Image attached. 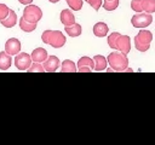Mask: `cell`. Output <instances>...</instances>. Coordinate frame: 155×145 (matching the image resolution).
<instances>
[{
    "mask_svg": "<svg viewBox=\"0 0 155 145\" xmlns=\"http://www.w3.org/2000/svg\"><path fill=\"white\" fill-rule=\"evenodd\" d=\"M120 35H121V34L114 31V33H111V34L108 36V45H109L110 48L116 50V41H117V39H119Z\"/></svg>",
    "mask_w": 155,
    "mask_h": 145,
    "instance_id": "21",
    "label": "cell"
},
{
    "mask_svg": "<svg viewBox=\"0 0 155 145\" xmlns=\"http://www.w3.org/2000/svg\"><path fill=\"white\" fill-rule=\"evenodd\" d=\"M93 69L92 68H90V66H80V68H78V71H80V72H91Z\"/></svg>",
    "mask_w": 155,
    "mask_h": 145,
    "instance_id": "28",
    "label": "cell"
},
{
    "mask_svg": "<svg viewBox=\"0 0 155 145\" xmlns=\"http://www.w3.org/2000/svg\"><path fill=\"white\" fill-rule=\"evenodd\" d=\"M28 72H44L45 71V68L44 65H41V63H36L34 62L28 69H27Z\"/></svg>",
    "mask_w": 155,
    "mask_h": 145,
    "instance_id": "24",
    "label": "cell"
},
{
    "mask_svg": "<svg viewBox=\"0 0 155 145\" xmlns=\"http://www.w3.org/2000/svg\"><path fill=\"white\" fill-rule=\"evenodd\" d=\"M68 6L70 7V10L74 11H80L82 7V0H65Z\"/></svg>",
    "mask_w": 155,
    "mask_h": 145,
    "instance_id": "23",
    "label": "cell"
},
{
    "mask_svg": "<svg viewBox=\"0 0 155 145\" xmlns=\"http://www.w3.org/2000/svg\"><path fill=\"white\" fill-rule=\"evenodd\" d=\"M42 65L45 68V71H47V72H54L59 68L61 62H59V59L56 56H48L47 59L44 62Z\"/></svg>",
    "mask_w": 155,
    "mask_h": 145,
    "instance_id": "9",
    "label": "cell"
},
{
    "mask_svg": "<svg viewBox=\"0 0 155 145\" xmlns=\"http://www.w3.org/2000/svg\"><path fill=\"white\" fill-rule=\"evenodd\" d=\"M42 17V11L35 5H27L23 10V18L30 23H38Z\"/></svg>",
    "mask_w": 155,
    "mask_h": 145,
    "instance_id": "4",
    "label": "cell"
},
{
    "mask_svg": "<svg viewBox=\"0 0 155 145\" xmlns=\"http://www.w3.org/2000/svg\"><path fill=\"white\" fill-rule=\"evenodd\" d=\"M92 7H93V10H99V7L103 5V1L102 0H86Z\"/></svg>",
    "mask_w": 155,
    "mask_h": 145,
    "instance_id": "27",
    "label": "cell"
},
{
    "mask_svg": "<svg viewBox=\"0 0 155 145\" xmlns=\"http://www.w3.org/2000/svg\"><path fill=\"white\" fill-rule=\"evenodd\" d=\"M116 50L127 54L131 51V40L127 35H120L116 41Z\"/></svg>",
    "mask_w": 155,
    "mask_h": 145,
    "instance_id": "8",
    "label": "cell"
},
{
    "mask_svg": "<svg viewBox=\"0 0 155 145\" xmlns=\"http://www.w3.org/2000/svg\"><path fill=\"white\" fill-rule=\"evenodd\" d=\"M142 8L147 13L155 12V0H142Z\"/></svg>",
    "mask_w": 155,
    "mask_h": 145,
    "instance_id": "19",
    "label": "cell"
},
{
    "mask_svg": "<svg viewBox=\"0 0 155 145\" xmlns=\"http://www.w3.org/2000/svg\"><path fill=\"white\" fill-rule=\"evenodd\" d=\"M15 65L21 71L27 70L31 65V57H30V54H28L25 52H19L18 54H16Z\"/></svg>",
    "mask_w": 155,
    "mask_h": 145,
    "instance_id": "6",
    "label": "cell"
},
{
    "mask_svg": "<svg viewBox=\"0 0 155 145\" xmlns=\"http://www.w3.org/2000/svg\"><path fill=\"white\" fill-rule=\"evenodd\" d=\"M117 6H119V0H109L103 2V7L107 11H114L117 8Z\"/></svg>",
    "mask_w": 155,
    "mask_h": 145,
    "instance_id": "22",
    "label": "cell"
},
{
    "mask_svg": "<svg viewBox=\"0 0 155 145\" xmlns=\"http://www.w3.org/2000/svg\"><path fill=\"white\" fill-rule=\"evenodd\" d=\"M0 22H1V24L5 28H12V27H15L16 23H17V14H16V12L13 10H10L8 16L5 19H1Z\"/></svg>",
    "mask_w": 155,
    "mask_h": 145,
    "instance_id": "14",
    "label": "cell"
},
{
    "mask_svg": "<svg viewBox=\"0 0 155 145\" xmlns=\"http://www.w3.org/2000/svg\"><path fill=\"white\" fill-rule=\"evenodd\" d=\"M151 22H153L151 13H147V12H137L131 19V23L134 28H145L150 25Z\"/></svg>",
    "mask_w": 155,
    "mask_h": 145,
    "instance_id": "5",
    "label": "cell"
},
{
    "mask_svg": "<svg viewBox=\"0 0 155 145\" xmlns=\"http://www.w3.org/2000/svg\"><path fill=\"white\" fill-rule=\"evenodd\" d=\"M80 66H90V68L94 69V60L91 59L90 57H86V56L81 57L78 62V68H80Z\"/></svg>",
    "mask_w": 155,
    "mask_h": 145,
    "instance_id": "20",
    "label": "cell"
},
{
    "mask_svg": "<svg viewBox=\"0 0 155 145\" xmlns=\"http://www.w3.org/2000/svg\"><path fill=\"white\" fill-rule=\"evenodd\" d=\"M108 25L104 23V22H98L93 25V34L97 36V37H103L108 34Z\"/></svg>",
    "mask_w": 155,
    "mask_h": 145,
    "instance_id": "12",
    "label": "cell"
},
{
    "mask_svg": "<svg viewBox=\"0 0 155 145\" xmlns=\"http://www.w3.org/2000/svg\"><path fill=\"white\" fill-rule=\"evenodd\" d=\"M59 18H61L62 24H64V27L71 25V24L75 23V17H74V14H73V12H71L70 10H63V11L61 12Z\"/></svg>",
    "mask_w": 155,
    "mask_h": 145,
    "instance_id": "11",
    "label": "cell"
},
{
    "mask_svg": "<svg viewBox=\"0 0 155 145\" xmlns=\"http://www.w3.org/2000/svg\"><path fill=\"white\" fill-rule=\"evenodd\" d=\"M18 1H19L21 4H23V5H25V6H27V5H30V4L33 2V0H18Z\"/></svg>",
    "mask_w": 155,
    "mask_h": 145,
    "instance_id": "29",
    "label": "cell"
},
{
    "mask_svg": "<svg viewBox=\"0 0 155 145\" xmlns=\"http://www.w3.org/2000/svg\"><path fill=\"white\" fill-rule=\"evenodd\" d=\"M93 60H94V69L96 71H103L107 69V64H108V60L105 57L101 56V54H97L93 57Z\"/></svg>",
    "mask_w": 155,
    "mask_h": 145,
    "instance_id": "13",
    "label": "cell"
},
{
    "mask_svg": "<svg viewBox=\"0 0 155 145\" xmlns=\"http://www.w3.org/2000/svg\"><path fill=\"white\" fill-rule=\"evenodd\" d=\"M48 1H50V2H52V4H56V2H58L59 0H48Z\"/></svg>",
    "mask_w": 155,
    "mask_h": 145,
    "instance_id": "30",
    "label": "cell"
},
{
    "mask_svg": "<svg viewBox=\"0 0 155 145\" xmlns=\"http://www.w3.org/2000/svg\"><path fill=\"white\" fill-rule=\"evenodd\" d=\"M5 52L10 56H16L21 52V42L16 37H11L5 44Z\"/></svg>",
    "mask_w": 155,
    "mask_h": 145,
    "instance_id": "7",
    "label": "cell"
},
{
    "mask_svg": "<svg viewBox=\"0 0 155 145\" xmlns=\"http://www.w3.org/2000/svg\"><path fill=\"white\" fill-rule=\"evenodd\" d=\"M12 64V58L8 53H6L5 51L0 52V69L1 70H7L10 69Z\"/></svg>",
    "mask_w": 155,
    "mask_h": 145,
    "instance_id": "15",
    "label": "cell"
},
{
    "mask_svg": "<svg viewBox=\"0 0 155 145\" xmlns=\"http://www.w3.org/2000/svg\"><path fill=\"white\" fill-rule=\"evenodd\" d=\"M64 30H65V33H67L70 37H76V36H79V35L81 34V31H82L81 25L78 24V23H74V24H71V25H67V27L64 28Z\"/></svg>",
    "mask_w": 155,
    "mask_h": 145,
    "instance_id": "16",
    "label": "cell"
},
{
    "mask_svg": "<svg viewBox=\"0 0 155 145\" xmlns=\"http://www.w3.org/2000/svg\"><path fill=\"white\" fill-rule=\"evenodd\" d=\"M41 40L53 48H61L65 44V36L59 30H45L41 35Z\"/></svg>",
    "mask_w": 155,
    "mask_h": 145,
    "instance_id": "1",
    "label": "cell"
},
{
    "mask_svg": "<svg viewBox=\"0 0 155 145\" xmlns=\"http://www.w3.org/2000/svg\"><path fill=\"white\" fill-rule=\"evenodd\" d=\"M10 13V8L5 4H0V21L5 19Z\"/></svg>",
    "mask_w": 155,
    "mask_h": 145,
    "instance_id": "26",
    "label": "cell"
},
{
    "mask_svg": "<svg viewBox=\"0 0 155 145\" xmlns=\"http://www.w3.org/2000/svg\"><path fill=\"white\" fill-rule=\"evenodd\" d=\"M61 71L62 72H75V71H78V68L73 60L65 59V60H63V63L61 65Z\"/></svg>",
    "mask_w": 155,
    "mask_h": 145,
    "instance_id": "17",
    "label": "cell"
},
{
    "mask_svg": "<svg viewBox=\"0 0 155 145\" xmlns=\"http://www.w3.org/2000/svg\"><path fill=\"white\" fill-rule=\"evenodd\" d=\"M19 27H21V29H22L23 31H25V33H31L33 30L36 29V23H30V22L25 21V19L22 17V18L19 19Z\"/></svg>",
    "mask_w": 155,
    "mask_h": 145,
    "instance_id": "18",
    "label": "cell"
},
{
    "mask_svg": "<svg viewBox=\"0 0 155 145\" xmlns=\"http://www.w3.org/2000/svg\"><path fill=\"white\" fill-rule=\"evenodd\" d=\"M113 71H125L128 66V58L122 52H111L107 58Z\"/></svg>",
    "mask_w": 155,
    "mask_h": 145,
    "instance_id": "2",
    "label": "cell"
},
{
    "mask_svg": "<svg viewBox=\"0 0 155 145\" xmlns=\"http://www.w3.org/2000/svg\"><path fill=\"white\" fill-rule=\"evenodd\" d=\"M131 8L136 12H143L142 8V0H132L131 1Z\"/></svg>",
    "mask_w": 155,
    "mask_h": 145,
    "instance_id": "25",
    "label": "cell"
},
{
    "mask_svg": "<svg viewBox=\"0 0 155 145\" xmlns=\"http://www.w3.org/2000/svg\"><path fill=\"white\" fill-rule=\"evenodd\" d=\"M105 1H109V0H105Z\"/></svg>",
    "mask_w": 155,
    "mask_h": 145,
    "instance_id": "31",
    "label": "cell"
},
{
    "mask_svg": "<svg viewBox=\"0 0 155 145\" xmlns=\"http://www.w3.org/2000/svg\"><path fill=\"white\" fill-rule=\"evenodd\" d=\"M153 40V34L149 30L142 29L134 37V46L139 52H145L150 48V42Z\"/></svg>",
    "mask_w": 155,
    "mask_h": 145,
    "instance_id": "3",
    "label": "cell"
},
{
    "mask_svg": "<svg viewBox=\"0 0 155 145\" xmlns=\"http://www.w3.org/2000/svg\"><path fill=\"white\" fill-rule=\"evenodd\" d=\"M30 57H31V60H33V62H36V63H44V62L47 59L48 56H47V51H46L45 48L38 47V48H35V50L31 52Z\"/></svg>",
    "mask_w": 155,
    "mask_h": 145,
    "instance_id": "10",
    "label": "cell"
}]
</instances>
